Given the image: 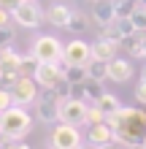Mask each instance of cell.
Returning a JSON list of instances; mask_svg holds the SVG:
<instances>
[{"instance_id":"cell-1","label":"cell","mask_w":146,"mask_h":149,"mask_svg":"<svg viewBox=\"0 0 146 149\" xmlns=\"http://www.w3.org/2000/svg\"><path fill=\"white\" fill-rule=\"evenodd\" d=\"M106 122L116 130V141H122L125 146L138 149L146 144V111L143 109H119L114 114H108Z\"/></svg>"},{"instance_id":"cell-2","label":"cell","mask_w":146,"mask_h":149,"mask_svg":"<svg viewBox=\"0 0 146 149\" xmlns=\"http://www.w3.org/2000/svg\"><path fill=\"white\" fill-rule=\"evenodd\" d=\"M30 130H33V117L27 114V109L11 106L8 111L0 114V136L6 141H22Z\"/></svg>"},{"instance_id":"cell-3","label":"cell","mask_w":146,"mask_h":149,"mask_svg":"<svg viewBox=\"0 0 146 149\" xmlns=\"http://www.w3.org/2000/svg\"><path fill=\"white\" fill-rule=\"evenodd\" d=\"M33 79H35L38 87H44V90H54L65 81V65L62 60L60 63H38L35 71H33Z\"/></svg>"},{"instance_id":"cell-4","label":"cell","mask_w":146,"mask_h":149,"mask_svg":"<svg viewBox=\"0 0 146 149\" xmlns=\"http://www.w3.org/2000/svg\"><path fill=\"white\" fill-rule=\"evenodd\" d=\"M62 43H60V38L54 36H38L35 41H33V52L30 54L38 60V63H60L62 60Z\"/></svg>"},{"instance_id":"cell-5","label":"cell","mask_w":146,"mask_h":149,"mask_svg":"<svg viewBox=\"0 0 146 149\" xmlns=\"http://www.w3.org/2000/svg\"><path fill=\"white\" fill-rule=\"evenodd\" d=\"M79 146H81L79 127L57 122V127L51 130V136H49V149H79Z\"/></svg>"},{"instance_id":"cell-6","label":"cell","mask_w":146,"mask_h":149,"mask_svg":"<svg viewBox=\"0 0 146 149\" xmlns=\"http://www.w3.org/2000/svg\"><path fill=\"white\" fill-rule=\"evenodd\" d=\"M11 19L19 24V27L33 30V27H38V24L44 22V8H41L35 0H22V3L11 11Z\"/></svg>"},{"instance_id":"cell-7","label":"cell","mask_w":146,"mask_h":149,"mask_svg":"<svg viewBox=\"0 0 146 149\" xmlns=\"http://www.w3.org/2000/svg\"><path fill=\"white\" fill-rule=\"evenodd\" d=\"M8 92L14 98V106H22V109L38 100V84L33 76H16V81L8 87Z\"/></svg>"},{"instance_id":"cell-8","label":"cell","mask_w":146,"mask_h":149,"mask_svg":"<svg viewBox=\"0 0 146 149\" xmlns=\"http://www.w3.org/2000/svg\"><path fill=\"white\" fill-rule=\"evenodd\" d=\"M60 122H65V125H87V103L84 100H76V98H62L60 100Z\"/></svg>"},{"instance_id":"cell-9","label":"cell","mask_w":146,"mask_h":149,"mask_svg":"<svg viewBox=\"0 0 146 149\" xmlns=\"http://www.w3.org/2000/svg\"><path fill=\"white\" fill-rule=\"evenodd\" d=\"M89 60H92V52L87 41H71L62 49V65H87Z\"/></svg>"},{"instance_id":"cell-10","label":"cell","mask_w":146,"mask_h":149,"mask_svg":"<svg viewBox=\"0 0 146 149\" xmlns=\"http://www.w3.org/2000/svg\"><path fill=\"white\" fill-rule=\"evenodd\" d=\"M133 22L130 19H114L111 24H103L100 27V38H106V41H111V43H122L127 36H133Z\"/></svg>"},{"instance_id":"cell-11","label":"cell","mask_w":146,"mask_h":149,"mask_svg":"<svg viewBox=\"0 0 146 149\" xmlns=\"http://www.w3.org/2000/svg\"><path fill=\"white\" fill-rule=\"evenodd\" d=\"M89 146L95 149H106L116 141V130L108 125V122H98V125H89Z\"/></svg>"},{"instance_id":"cell-12","label":"cell","mask_w":146,"mask_h":149,"mask_svg":"<svg viewBox=\"0 0 146 149\" xmlns=\"http://www.w3.org/2000/svg\"><path fill=\"white\" fill-rule=\"evenodd\" d=\"M108 79L116 84H125L133 79V63L130 60H122V57H114L108 63Z\"/></svg>"},{"instance_id":"cell-13","label":"cell","mask_w":146,"mask_h":149,"mask_svg":"<svg viewBox=\"0 0 146 149\" xmlns=\"http://www.w3.org/2000/svg\"><path fill=\"white\" fill-rule=\"evenodd\" d=\"M92 19H95L100 27H103V24H111L116 19L114 0H95V3H92Z\"/></svg>"},{"instance_id":"cell-14","label":"cell","mask_w":146,"mask_h":149,"mask_svg":"<svg viewBox=\"0 0 146 149\" xmlns=\"http://www.w3.org/2000/svg\"><path fill=\"white\" fill-rule=\"evenodd\" d=\"M89 52H92V60L111 63V60L116 57V43H111V41H106V38H98V41L89 46Z\"/></svg>"},{"instance_id":"cell-15","label":"cell","mask_w":146,"mask_h":149,"mask_svg":"<svg viewBox=\"0 0 146 149\" xmlns=\"http://www.w3.org/2000/svg\"><path fill=\"white\" fill-rule=\"evenodd\" d=\"M71 14H73V11H71L65 3H54V6L46 11V22H51L54 27H68V19H71Z\"/></svg>"},{"instance_id":"cell-16","label":"cell","mask_w":146,"mask_h":149,"mask_svg":"<svg viewBox=\"0 0 146 149\" xmlns=\"http://www.w3.org/2000/svg\"><path fill=\"white\" fill-rule=\"evenodd\" d=\"M87 79L103 84L108 79V63H103V60H89L87 63Z\"/></svg>"},{"instance_id":"cell-17","label":"cell","mask_w":146,"mask_h":149,"mask_svg":"<svg viewBox=\"0 0 146 149\" xmlns=\"http://www.w3.org/2000/svg\"><path fill=\"white\" fill-rule=\"evenodd\" d=\"M127 54H133V57H143V36L141 33H133V36H127L122 43H119Z\"/></svg>"},{"instance_id":"cell-18","label":"cell","mask_w":146,"mask_h":149,"mask_svg":"<svg viewBox=\"0 0 146 149\" xmlns=\"http://www.w3.org/2000/svg\"><path fill=\"white\" fill-rule=\"evenodd\" d=\"M135 8H141V0H114L116 19H130Z\"/></svg>"},{"instance_id":"cell-19","label":"cell","mask_w":146,"mask_h":149,"mask_svg":"<svg viewBox=\"0 0 146 149\" xmlns=\"http://www.w3.org/2000/svg\"><path fill=\"white\" fill-rule=\"evenodd\" d=\"M65 81L71 87L87 81V65H65Z\"/></svg>"},{"instance_id":"cell-20","label":"cell","mask_w":146,"mask_h":149,"mask_svg":"<svg viewBox=\"0 0 146 149\" xmlns=\"http://www.w3.org/2000/svg\"><path fill=\"white\" fill-rule=\"evenodd\" d=\"M98 106H100V111L108 117V114H114V111H119V109H122V103H119V98H116V95L103 92V95H100V100H98Z\"/></svg>"},{"instance_id":"cell-21","label":"cell","mask_w":146,"mask_h":149,"mask_svg":"<svg viewBox=\"0 0 146 149\" xmlns=\"http://www.w3.org/2000/svg\"><path fill=\"white\" fill-rule=\"evenodd\" d=\"M87 16H84V14H79V11H73L71 14V19H68V27L65 30H71V33H76V36H81V33L84 30H87Z\"/></svg>"},{"instance_id":"cell-22","label":"cell","mask_w":146,"mask_h":149,"mask_svg":"<svg viewBox=\"0 0 146 149\" xmlns=\"http://www.w3.org/2000/svg\"><path fill=\"white\" fill-rule=\"evenodd\" d=\"M130 22H133V30H135V33H146V8H143V6L133 11Z\"/></svg>"},{"instance_id":"cell-23","label":"cell","mask_w":146,"mask_h":149,"mask_svg":"<svg viewBox=\"0 0 146 149\" xmlns=\"http://www.w3.org/2000/svg\"><path fill=\"white\" fill-rule=\"evenodd\" d=\"M98 122H106V114L100 111L98 103H87V125H98Z\"/></svg>"},{"instance_id":"cell-24","label":"cell","mask_w":146,"mask_h":149,"mask_svg":"<svg viewBox=\"0 0 146 149\" xmlns=\"http://www.w3.org/2000/svg\"><path fill=\"white\" fill-rule=\"evenodd\" d=\"M14 41H16V36H14L11 27H0V52H3V49H11Z\"/></svg>"},{"instance_id":"cell-25","label":"cell","mask_w":146,"mask_h":149,"mask_svg":"<svg viewBox=\"0 0 146 149\" xmlns=\"http://www.w3.org/2000/svg\"><path fill=\"white\" fill-rule=\"evenodd\" d=\"M14 106V98H11V92H8V87H0V114L8 111Z\"/></svg>"},{"instance_id":"cell-26","label":"cell","mask_w":146,"mask_h":149,"mask_svg":"<svg viewBox=\"0 0 146 149\" xmlns=\"http://www.w3.org/2000/svg\"><path fill=\"white\" fill-rule=\"evenodd\" d=\"M0 149H33L30 144H24V141H0Z\"/></svg>"},{"instance_id":"cell-27","label":"cell","mask_w":146,"mask_h":149,"mask_svg":"<svg viewBox=\"0 0 146 149\" xmlns=\"http://www.w3.org/2000/svg\"><path fill=\"white\" fill-rule=\"evenodd\" d=\"M135 100H138V103H143V106H146V81L135 84Z\"/></svg>"},{"instance_id":"cell-28","label":"cell","mask_w":146,"mask_h":149,"mask_svg":"<svg viewBox=\"0 0 146 149\" xmlns=\"http://www.w3.org/2000/svg\"><path fill=\"white\" fill-rule=\"evenodd\" d=\"M8 19H11V11L0 8V27H8Z\"/></svg>"},{"instance_id":"cell-29","label":"cell","mask_w":146,"mask_h":149,"mask_svg":"<svg viewBox=\"0 0 146 149\" xmlns=\"http://www.w3.org/2000/svg\"><path fill=\"white\" fill-rule=\"evenodd\" d=\"M143 57H146V36H143Z\"/></svg>"},{"instance_id":"cell-30","label":"cell","mask_w":146,"mask_h":149,"mask_svg":"<svg viewBox=\"0 0 146 149\" xmlns=\"http://www.w3.org/2000/svg\"><path fill=\"white\" fill-rule=\"evenodd\" d=\"M141 81H146V68H143V79H141Z\"/></svg>"},{"instance_id":"cell-31","label":"cell","mask_w":146,"mask_h":149,"mask_svg":"<svg viewBox=\"0 0 146 149\" xmlns=\"http://www.w3.org/2000/svg\"><path fill=\"white\" fill-rule=\"evenodd\" d=\"M79 149H89V146H79Z\"/></svg>"},{"instance_id":"cell-32","label":"cell","mask_w":146,"mask_h":149,"mask_svg":"<svg viewBox=\"0 0 146 149\" xmlns=\"http://www.w3.org/2000/svg\"><path fill=\"white\" fill-rule=\"evenodd\" d=\"M0 3H3V0H0ZM0 8H3V6H0Z\"/></svg>"},{"instance_id":"cell-33","label":"cell","mask_w":146,"mask_h":149,"mask_svg":"<svg viewBox=\"0 0 146 149\" xmlns=\"http://www.w3.org/2000/svg\"><path fill=\"white\" fill-rule=\"evenodd\" d=\"M89 3H95V0H89Z\"/></svg>"},{"instance_id":"cell-34","label":"cell","mask_w":146,"mask_h":149,"mask_svg":"<svg viewBox=\"0 0 146 149\" xmlns=\"http://www.w3.org/2000/svg\"><path fill=\"white\" fill-rule=\"evenodd\" d=\"M143 8H146V3H143Z\"/></svg>"}]
</instances>
